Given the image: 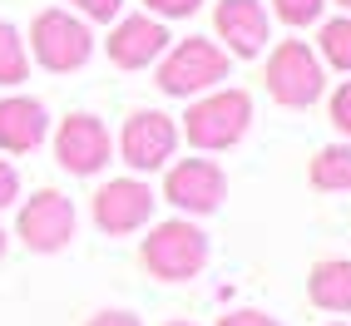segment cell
I'll return each mask as SVG.
<instances>
[{"instance_id": "ffe728a7", "label": "cell", "mask_w": 351, "mask_h": 326, "mask_svg": "<svg viewBox=\"0 0 351 326\" xmlns=\"http://www.w3.org/2000/svg\"><path fill=\"white\" fill-rule=\"evenodd\" d=\"M332 124L341 134H351V84H341L337 95H332Z\"/></svg>"}, {"instance_id": "52a82bcc", "label": "cell", "mask_w": 351, "mask_h": 326, "mask_svg": "<svg viewBox=\"0 0 351 326\" xmlns=\"http://www.w3.org/2000/svg\"><path fill=\"white\" fill-rule=\"evenodd\" d=\"M223 193H228V178L213 158H183L163 178V198L173 208H183V213H213L223 203Z\"/></svg>"}, {"instance_id": "7402d4cb", "label": "cell", "mask_w": 351, "mask_h": 326, "mask_svg": "<svg viewBox=\"0 0 351 326\" xmlns=\"http://www.w3.org/2000/svg\"><path fill=\"white\" fill-rule=\"evenodd\" d=\"M15 198H20V178H15V168H10V163L0 158V208H10Z\"/></svg>"}, {"instance_id": "d4e9b609", "label": "cell", "mask_w": 351, "mask_h": 326, "mask_svg": "<svg viewBox=\"0 0 351 326\" xmlns=\"http://www.w3.org/2000/svg\"><path fill=\"white\" fill-rule=\"evenodd\" d=\"M0 258H5V232H0Z\"/></svg>"}, {"instance_id": "4316f807", "label": "cell", "mask_w": 351, "mask_h": 326, "mask_svg": "<svg viewBox=\"0 0 351 326\" xmlns=\"http://www.w3.org/2000/svg\"><path fill=\"white\" fill-rule=\"evenodd\" d=\"M169 326H189V321H169Z\"/></svg>"}, {"instance_id": "4fadbf2b", "label": "cell", "mask_w": 351, "mask_h": 326, "mask_svg": "<svg viewBox=\"0 0 351 326\" xmlns=\"http://www.w3.org/2000/svg\"><path fill=\"white\" fill-rule=\"evenodd\" d=\"M45 129H50V119H45L40 99H25V95L0 99V149L5 153H30L45 138Z\"/></svg>"}, {"instance_id": "603a6c76", "label": "cell", "mask_w": 351, "mask_h": 326, "mask_svg": "<svg viewBox=\"0 0 351 326\" xmlns=\"http://www.w3.org/2000/svg\"><path fill=\"white\" fill-rule=\"evenodd\" d=\"M218 326H277L272 316H263V312H228Z\"/></svg>"}, {"instance_id": "d6986e66", "label": "cell", "mask_w": 351, "mask_h": 326, "mask_svg": "<svg viewBox=\"0 0 351 326\" xmlns=\"http://www.w3.org/2000/svg\"><path fill=\"white\" fill-rule=\"evenodd\" d=\"M144 5H149L158 20H178V15H193L203 0H144Z\"/></svg>"}, {"instance_id": "484cf974", "label": "cell", "mask_w": 351, "mask_h": 326, "mask_svg": "<svg viewBox=\"0 0 351 326\" xmlns=\"http://www.w3.org/2000/svg\"><path fill=\"white\" fill-rule=\"evenodd\" d=\"M337 5H346V10H351V0H337Z\"/></svg>"}, {"instance_id": "6da1fadb", "label": "cell", "mask_w": 351, "mask_h": 326, "mask_svg": "<svg viewBox=\"0 0 351 326\" xmlns=\"http://www.w3.org/2000/svg\"><path fill=\"white\" fill-rule=\"evenodd\" d=\"M218 79H228V50H218L213 40H178L173 50L158 55V89L163 95H203V89H213Z\"/></svg>"}, {"instance_id": "8fae6325", "label": "cell", "mask_w": 351, "mask_h": 326, "mask_svg": "<svg viewBox=\"0 0 351 326\" xmlns=\"http://www.w3.org/2000/svg\"><path fill=\"white\" fill-rule=\"evenodd\" d=\"M169 50V30L154 15H129L109 30V60L119 69H144Z\"/></svg>"}, {"instance_id": "cb8c5ba5", "label": "cell", "mask_w": 351, "mask_h": 326, "mask_svg": "<svg viewBox=\"0 0 351 326\" xmlns=\"http://www.w3.org/2000/svg\"><path fill=\"white\" fill-rule=\"evenodd\" d=\"M89 326H138V316H129V312H99Z\"/></svg>"}, {"instance_id": "5bb4252c", "label": "cell", "mask_w": 351, "mask_h": 326, "mask_svg": "<svg viewBox=\"0 0 351 326\" xmlns=\"http://www.w3.org/2000/svg\"><path fill=\"white\" fill-rule=\"evenodd\" d=\"M312 301L322 312H351V262H317L312 267Z\"/></svg>"}, {"instance_id": "3957f363", "label": "cell", "mask_w": 351, "mask_h": 326, "mask_svg": "<svg viewBox=\"0 0 351 326\" xmlns=\"http://www.w3.org/2000/svg\"><path fill=\"white\" fill-rule=\"evenodd\" d=\"M252 124V99L243 89H218L198 104H189V119H183V134H189L193 149H232Z\"/></svg>"}, {"instance_id": "ba28073f", "label": "cell", "mask_w": 351, "mask_h": 326, "mask_svg": "<svg viewBox=\"0 0 351 326\" xmlns=\"http://www.w3.org/2000/svg\"><path fill=\"white\" fill-rule=\"evenodd\" d=\"M20 238H25L30 252H60L75 238V208H69V198L55 188H40L20 208Z\"/></svg>"}, {"instance_id": "7a4b0ae2", "label": "cell", "mask_w": 351, "mask_h": 326, "mask_svg": "<svg viewBox=\"0 0 351 326\" xmlns=\"http://www.w3.org/2000/svg\"><path fill=\"white\" fill-rule=\"evenodd\" d=\"M30 50L45 69L55 75H69V69H84L89 55H95V35L80 15L69 10H40L35 25H30Z\"/></svg>"}, {"instance_id": "7c38bea8", "label": "cell", "mask_w": 351, "mask_h": 326, "mask_svg": "<svg viewBox=\"0 0 351 326\" xmlns=\"http://www.w3.org/2000/svg\"><path fill=\"white\" fill-rule=\"evenodd\" d=\"M213 25L228 40V50L243 55V60L267 45V10H263V0H218Z\"/></svg>"}, {"instance_id": "ac0fdd59", "label": "cell", "mask_w": 351, "mask_h": 326, "mask_svg": "<svg viewBox=\"0 0 351 326\" xmlns=\"http://www.w3.org/2000/svg\"><path fill=\"white\" fill-rule=\"evenodd\" d=\"M326 0H272V10L287 20V25H312V20L322 15Z\"/></svg>"}, {"instance_id": "2e32d148", "label": "cell", "mask_w": 351, "mask_h": 326, "mask_svg": "<svg viewBox=\"0 0 351 326\" xmlns=\"http://www.w3.org/2000/svg\"><path fill=\"white\" fill-rule=\"evenodd\" d=\"M25 69H30L25 40H20L15 25H5V20H0V84H20V79H25Z\"/></svg>"}, {"instance_id": "e0dca14e", "label": "cell", "mask_w": 351, "mask_h": 326, "mask_svg": "<svg viewBox=\"0 0 351 326\" xmlns=\"http://www.w3.org/2000/svg\"><path fill=\"white\" fill-rule=\"evenodd\" d=\"M322 60L337 64V69H351V15L322 25Z\"/></svg>"}, {"instance_id": "8992f818", "label": "cell", "mask_w": 351, "mask_h": 326, "mask_svg": "<svg viewBox=\"0 0 351 326\" xmlns=\"http://www.w3.org/2000/svg\"><path fill=\"white\" fill-rule=\"evenodd\" d=\"M173 144H178V124L169 119V114H158V109L129 114V124L119 134V153H124L129 168H138V173L163 168V163L173 158Z\"/></svg>"}, {"instance_id": "277c9868", "label": "cell", "mask_w": 351, "mask_h": 326, "mask_svg": "<svg viewBox=\"0 0 351 326\" xmlns=\"http://www.w3.org/2000/svg\"><path fill=\"white\" fill-rule=\"evenodd\" d=\"M203 262H208V238L183 218L158 223L144 238V267L163 282H189V277L203 272Z\"/></svg>"}, {"instance_id": "9c48e42d", "label": "cell", "mask_w": 351, "mask_h": 326, "mask_svg": "<svg viewBox=\"0 0 351 326\" xmlns=\"http://www.w3.org/2000/svg\"><path fill=\"white\" fill-rule=\"evenodd\" d=\"M55 158H60L64 173H80V178L99 173L109 163V129L95 114H69L55 134Z\"/></svg>"}, {"instance_id": "44dd1931", "label": "cell", "mask_w": 351, "mask_h": 326, "mask_svg": "<svg viewBox=\"0 0 351 326\" xmlns=\"http://www.w3.org/2000/svg\"><path fill=\"white\" fill-rule=\"evenodd\" d=\"M69 5H75V10H84L89 20H114L124 0H69Z\"/></svg>"}, {"instance_id": "30bf717a", "label": "cell", "mask_w": 351, "mask_h": 326, "mask_svg": "<svg viewBox=\"0 0 351 326\" xmlns=\"http://www.w3.org/2000/svg\"><path fill=\"white\" fill-rule=\"evenodd\" d=\"M149 213H154V193H149V183H138V178H114L95 193V223L104 232H114V238L144 227Z\"/></svg>"}, {"instance_id": "5b68a950", "label": "cell", "mask_w": 351, "mask_h": 326, "mask_svg": "<svg viewBox=\"0 0 351 326\" xmlns=\"http://www.w3.org/2000/svg\"><path fill=\"white\" fill-rule=\"evenodd\" d=\"M326 89V69L322 60L307 50L302 40H282L267 60V95L287 109H307L312 99H322Z\"/></svg>"}, {"instance_id": "9a60e30c", "label": "cell", "mask_w": 351, "mask_h": 326, "mask_svg": "<svg viewBox=\"0 0 351 326\" xmlns=\"http://www.w3.org/2000/svg\"><path fill=\"white\" fill-rule=\"evenodd\" d=\"M312 183L322 193H351V144H326L312 158Z\"/></svg>"}]
</instances>
